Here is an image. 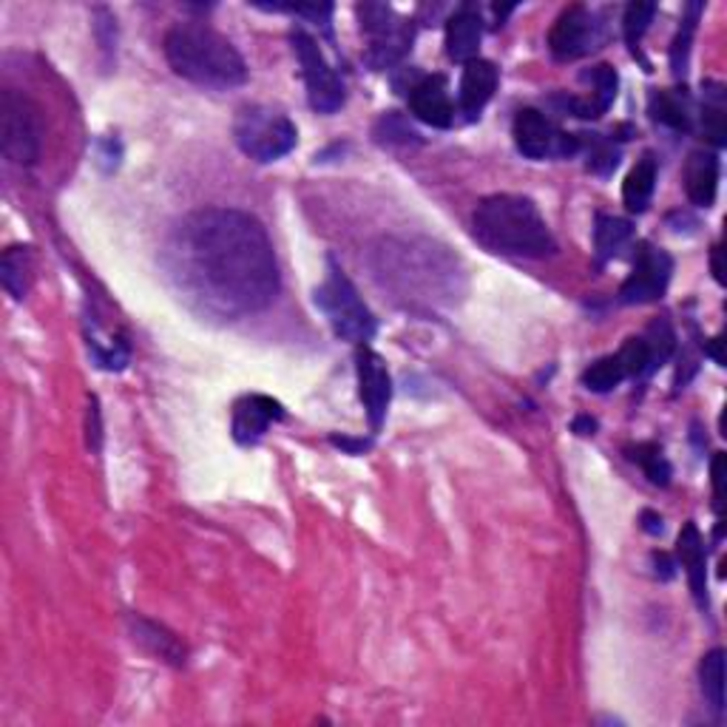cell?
I'll return each mask as SVG.
<instances>
[{"label":"cell","mask_w":727,"mask_h":727,"mask_svg":"<svg viewBox=\"0 0 727 727\" xmlns=\"http://www.w3.org/2000/svg\"><path fill=\"white\" fill-rule=\"evenodd\" d=\"M163 268L185 304L222 321L268 310L282 288L268 231L239 208L183 216L163 245Z\"/></svg>","instance_id":"cell-1"},{"label":"cell","mask_w":727,"mask_h":727,"mask_svg":"<svg viewBox=\"0 0 727 727\" xmlns=\"http://www.w3.org/2000/svg\"><path fill=\"white\" fill-rule=\"evenodd\" d=\"M375 284L403 310L441 313L467 293L464 261L446 245L421 236H387L370 250Z\"/></svg>","instance_id":"cell-2"},{"label":"cell","mask_w":727,"mask_h":727,"mask_svg":"<svg viewBox=\"0 0 727 727\" xmlns=\"http://www.w3.org/2000/svg\"><path fill=\"white\" fill-rule=\"evenodd\" d=\"M474 239L486 250L517 259H546L558 254V239L529 197L494 194L472 213Z\"/></svg>","instance_id":"cell-3"},{"label":"cell","mask_w":727,"mask_h":727,"mask_svg":"<svg viewBox=\"0 0 727 727\" xmlns=\"http://www.w3.org/2000/svg\"><path fill=\"white\" fill-rule=\"evenodd\" d=\"M165 60L179 78L213 92L247 83V63L234 43L208 23H177L165 35Z\"/></svg>","instance_id":"cell-4"},{"label":"cell","mask_w":727,"mask_h":727,"mask_svg":"<svg viewBox=\"0 0 727 727\" xmlns=\"http://www.w3.org/2000/svg\"><path fill=\"white\" fill-rule=\"evenodd\" d=\"M316 307L325 313L330 321L332 332L341 341H353V344H367L378 330L373 310H370L355 284L350 282V275L330 259V270L327 279L316 288Z\"/></svg>","instance_id":"cell-5"},{"label":"cell","mask_w":727,"mask_h":727,"mask_svg":"<svg viewBox=\"0 0 727 727\" xmlns=\"http://www.w3.org/2000/svg\"><path fill=\"white\" fill-rule=\"evenodd\" d=\"M234 140L254 163H275L296 149L298 128L288 114L270 106H242L234 120Z\"/></svg>","instance_id":"cell-6"},{"label":"cell","mask_w":727,"mask_h":727,"mask_svg":"<svg viewBox=\"0 0 727 727\" xmlns=\"http://www.w3.org/2000/svg\"><path fill=\"white\" fill-rule=\"evenodd\" d=\"M361 23V32L367 35V60L375 71H384L389 66H396L398 60L407 57L415 40V28L412 21L401 17L392 7L387 3H361L355 9Z\"/></svg>","instance_id":"cell-7"},{"label":"cell","mask_w":727,"mask_h":727,"mask_svg":"<svg viewBox=\"0 0 727 727\" xmlns=\"http://www.w3.org/2000/svg\"><path fill=\"white\" fill-rule=\"evenodd\" d=\"M0 140L9 163L28 168L40 160V112L26 94L7 89L0 97Z\"/></svg>","instance_id":"cell-8"},{"label":"cell","mask_w":727,"mask_h":727,"mask_svg":"<svg viewBox=\"0 0 727 727\" xmlns=\"http://www.w3.org/2000/svg\"><path fill=\"white\" fill-rule=\"evenodd\" d=\"M290 43L296 51V60L302 66V78L307 85V99H310L313 112L318 114H336L344 106L347 92L341 78L336 74L330 63H327L325 51L316 43V37L307 35L304 28H293L290 32Z\"/></svg>","instance_id":"cell-9"},{"label":"cell","mask_w":727,"mask_h":727,"mask_svg":"<svg viewBox=\"0 0 727 727\" xmlns=\"http://www.w3.org/2000/svg\"><path fill=\"white\" fill-rule=\"evenodd\" d=\"M512 137H515V145L523 156L529 160H546V156L558 154H574L579 151V137L577 134H563L554 128V122L546 117L543 112L537 108H520L515 117V126H512Z\"/></svg>","instance_id":"cell-10"},{"label":"cell","mask_w":727,"mask_h":727,"mask_svg":"<svg viewBox=\"0 0 727 727\" xmlns=\"http://www.w3.org/2000/svg\"><path fill=\"white\" fill-rule=\"evenodd\" d=\"M602 40V23H597V14L588 7H574L563 9L560 17L554 21L549 32V51L558 60L568 63V60H579L588 51H594Z\"/></svg>","instance_id":"cell-11"},{"label":"cell","mask_w":727,"mask_h":727,"mask_svg":"<svg viewBox=\"0 0 727 727\" xmlns=\"http://www.w3.org/2000/svg\"><path fill=\"white\" fill-rule=\"evenodd\" d=\"M673 259L668 250L645 245L636 256V265L631 275L622 282L620 302L622 304H650L665 296V290L671 284Z\"/></svg>","instance_id":"cell-12"},{"label":"cell","mask_w":727,"mask_h":727,"mask_svg":"<svg viewBox=\"0 0 727 727\" xmlns=\"http://www.w3.org/2000/svg\"><path fill=\"white\" fill-rule=\"evenodd\" d=\"M355 373H359V396L364 412H367V421L373 432H378L387 418L389 401H392V378H389L387 361L375 350L361 344L355 350Z\"/></svg>","instance_id":"cell-13"},{"label":"cell","mask_w":727,"mask_h":727,"mask_svg":"<svg viewBox=\"0 0 727 727\" xmlns=\"http://www.w3.org/2000/svg\"><path fill=\"white\" fill-rule=\"evenodd\" d=\"M410 112L432 128H453L455 103L449 94V80L444 74H430L410 85Z\"/></svg>","instance_id":"cell-14"},{"label":"cell","mask_w":727,"mask_h":727,"mask_svg":"<svg viewBox=\"0 0 727 727\" xmlns=\"http://www.w3.org/2000/svg\"><path fill=\"white\" fill-rule=\"evenodd\" d=\"M284 407L279 401H273L270 396H245L234 403V421H231V430H234L236 444L242 446H254L265 438V432L270 430V424L282 421Z\"/></svg>","instance_id":"cell-15"},{"label":"cell","mask_w":727,"mask_h":727,"mask_svg":"<svg viewBox=\"0 0 727 727\" xmlns=\"http://www.w3.org/2000/svg\"><path fill=\"white\" fill-rule=\"evenodd\" d=\"M483 37V17L481 9L474 3H464L455 9L446 21V55L455 63H472L478 60V49H481Z\"/></svg>","instance_id":"cell-16"},{"label":"cell","mask_w":727,"mask_h":727,"mask_svg":"<svg viewBox=\"0 0 727 727\" xmlns=\"http://www.w3.org/2000/svg\"><path fill=\"white\" fill-rule=\"evenodd\" d=\"M583 83H591V97H565L563 108L572 112L574 117H583V120H597V117H602L608 108L614 106L620 74L614 71V66L600 63L583 71Z\"/></svg>","instance_id":"cell-17"},{"label":"cell","mask_w":727,"mask_h":727,"mask_svg":"<svg viewBox=\"0 0 727 727\" xmlns=\"http://www.w3.org/2000/svg\"><path fill=\"white\" fill-rule=\"evenodd\" d=\"M497 66L489 63V60H472V63L464 66V78H460V92H458V106L460 112L467 114L469 120L481 117V112L486 108L489 99L497 92Z\"/></svg>","instance_id":"cell-18"},{"label":"cell","mask_w":727,"mask_h":727,"mask_svg":"<svg viewBox=\"0 0 727 727\" xmlns=\"http://www.w3.org/2000/svg\"><path fill=\"white\" fill-rule=\"evenodd\" d=\"M677 558L682 568L688 572V583H691L693 600L700 602V608H707V554H705V540H702L696 523H685L677 537Z\"/></svg>","instance_id":"cell-19"},{"label":"cell","mask_w":727,"mask_h":727,"mask_svg":"<svg viewBox=\"0 0 727 727\" xmlns=\"http://www.w3.org/2000/svg\"><path fill=\"white\" fill-rule=\"evenodd\" d=\"M685 191L696 208H711L719 191V156L714 151H693L685 165Z\"/></svg>","instance_id":"cell-20"},{"label":"cell","mask_w":727,"mask_h":727,"mask_svg":"<svg viewBox=\"0 0 727 727\" xmlns=\"http://www.w3.org/2000/svg\"><path fill=\"white\" fill-rule=\"evenodd\" d=\"M131 634H134V643L151 650L154 657L165 659L171 665H185L183 643L171 631H165L163 625H156V622L145 620V617H131Z\"/></svg>","instance_id":"cell-21"},{"label":"cell","mask_w":727,"mask_h":727,"mask_svg":"<svg viewBox=\"0 0 727 727\" xmlns=\"http://www.w3.org/2000/svg\"><path fill=\"white\" fill-rule=\"evenodd\" d=\"M32 273H35V261H32V247L14 245L3 250L0 259V282L7 288L14 302H23L32 288Z\"/></svg>","instance_id":"cell-22"},{"label":"cell","mask_w":727,"mask_h":727,"mask_svg":"<svg viewBox=\"0 0 727 727\" xmlns=\"http://www.w3.org/2000/svg\"><path fill=\"white\" fill-rule=\"evenodd\" d=\"M654 188H657V160L645 154L643 160H636V165L622 183V202L631 213H643L650 206Z\"/></svg>","instance_id":"cell-23"},{"label":"cell","mask_w":727,"mask_h":727,"mask_svg":"<svg viewBox=\"0 0 727 727\" xmlns=\"http://www.w3.org/2000/svg\"><path fill=\"white\" fill-rule=\"evenodd\" d=\"M700 682L707 707H711L716 716L725 714V650L714 648L711 654L702 657Z\"/></svg>","instance_id":"cell-24"},{"label":"cell","mask_w":727,"mask_h":727,"mask_svg":"<svg viewBox=\"0 0 727 727\" xmlns=\"http://www.w3.org/2000/svg\"><path fill=\"white\" fill-rule=\"evenodd\" d=\"M702 128L705 137L716 149L727 145V108H725V85L705 83V106H702Z\"/></svg>","instance_id":"cell-25"},{"label":"cell","mask_w":727,"mask_h":727,"mask_svg":"<svg viewBox=\"0 0 727 727\" xmlns=\"http://www.w3.org/2000/svg\"><path fill=\"white\" fill-rule=\"evenodd\" d=\"M650 117L673 131H688L691 126V112L682 94L677 92H654L650 94Z\"/></svg>","instance_id":"cell-26"},{"label":"cell","mask_w":727,"mask_h":727,"mask_svg":"<svg viewBox=\"0 0 727 727\" xmlns=\"http://www.w3.org/2000/svg\"><path fill=\"white\" fill-rule=\"evenodd\" d=\"M631 222L620 220V216H597V227H594V245H597V256L600 261L611 259L620 254V247L631 239Z\"/></svg>","instance_id":"cell-27"},{"label":"cell","mask_w":727,"mask_h":727,"mask_svg":"<svg viewBox=\"0 0 727 727\" xmlns=\"http://www.w3.org/2000/svg\"><path fill=\"white\" fill-rule=\"evenodd\" d=\"M629 458L634 460V464H640L643 467V472L648 474V481L654 483V486H668L671 483V464H668V458L662 455V449H659L657 444H636L629 449Z\"/></svg>","instance_id":"cell-28"},{"label":"cell","mask_w":727,"mask_h":727,"mask_svg":"<svg viewBox=\"0 0 727 727\" xmlns=\"http://www.w3.org/2000/svg\"><path fill=\"white\" fill-rule=\"evenodd\" d=\"M625 382V373H622V364L617 355H606V359H597L591 367L583 373V384L591 392H611L620 384Z\"/></svg>","instance_id":"cell-29"},{"label":"cell","mask_w":727,"mask_h":727,"mask_svg":"<svg viewBox=\"0 0 727 727\" xmlns=\"http://www.w3.org/2000/svg\"><path fill=\"white\" fill-rule=\"evenodd\" d=\"M375 140L382 145H410V142H421V134L410 126V120L398 112L382 114V120L375 122Z\"/></svg>","instance_id":"cell-30"},{"label":"cell","mask_w":727,"mask_h":727,"mask_svg":"<svg viewBox=\"0 0 727 727\" xmlns=\"http://www.w3.org/2000/svg\"><path fill=\"white\" fill-rule=\"evenodd\" d=\"M654 14H657V3H645V0L629 3V9H625V17H622V32H625V40H629V46L634 55H636V49H640V40L645 37L648 26L654 23Z\"/></svg>","instance_id":"cell-31"},{"label":"cell","mask_w":727,"mask_h":727,"mask_svg":"<svg viewBox=\"0 0 727 727\" xmlns=\"http://www.w3.org/2000/svg\"><path fill=\"white\" fill-rule=\"evenodd\" d=\"M702 14V3H691L688 7V14L682 17V26H679V35L677 40H673V49H671V66H673V74H685L688 69V55H691V40H693V32H696V21H700Z\"/></svg>","instance_id":"cell-32"},{"label":"cell","mask_w":727,"mask_h":727,"mask_svg":"<svg viewBox=\"0 0 727 727\" xmlns=\"http://www.w3.org/2000/svg\"><path fill=\"white\" fill-rule=\"evenodd\" d=\"M617 359H620L625 378H640V375H645V373H654V367H650L648 341L645 339L625 341L620 353H617Z\"/></svg>","instance_id":"cell-33"},{"label":"cell","mask_w":727,"mask_h":727,"mask_svg":"<svg viewBox=\"0 0 727 727\" xmlns=\"http://www.w3.org/2000/svg\"><path fill=\"white\" fill-rule=\"evenodd\" d=\"M645 341H648L650 367L654 370L662 367L665 361L671 359L673 347H677V336H673V330L668 321H654V325L648 327V336H645Z\"/></svg>","instance_id":"cell-34"},{"label":"cell","mask_w":727,"mask_h":727,"mask_svg":"<svg viewBox=\"0 0 727 727\" xmlns=\"http://www.w3.org/2000/svg\"><path fill=\"white\" fill-rule=\"evenodd\" d=\"M620 163V149H614L608 140H594L591 145V160H588V168L594 174H611Z\"/></svg>","instance_id":"cell-35"},{"label":"cell","mask_w":727,"mask_h":727,"mask_svg":"<svg viewBox=\"0 0 727 727\" xmlns=\"http://www.w3.org/2000/svg\"><path fill=\"white\" fill-rule=\"evenodd\" d=\"M99 444H103V424H99L97 398H92V403H89V446L94 453H99Z\"/></svg>","instance_id":"cell-36"},{"label":"cell","mask_w":727,"mask_h":727,"mask_svg":"<svg viewBox=\"0 0 727 727\" xmlns=\"http://www.w3.org/2000/svg\"><path fill=\"white\" fill-rule=\"evenodd\" d=\"M330 444L332 446H339V449H344V453H350V455H364L370 449V441H364V438H344V435H332L330 438Z\"/></svg>","instance_id":"cell-37"},{"label":"cell","mask_w":727,"mask_h":727,"mask_svg":"<svg viewBox=\"0 0 727 727\" xmlns=\"http://www.w3.org/2000/svg\"><path fill=\"white\" fill-rule=\"evenodd\" d=\"M654 565H657V574L662 579H671L673 577V560L668 558V554L657 551V554H654Z\"/></svg>","instance_id":"cell-38"},{"label":"cell","mask_w":727,"mask_h":727,"mask_svg":"<svg viewBox=\"0 0 727 727\" xmlns=\"http://www.w3.org/2000/svg\"><path fill=\"white\" fill-rule=\"evenodd\" d=\"M643 529L648 531V535H662V517L654 515V512H643Z\"/></svg>","instance_id":"cell-39"},{"label":"cell","mask_w":727,"mask_h":727,"mask_svg":"<svg viewBox=\"0 0 727 727\" xmlns=\"http://www.w3.org/2000/svg\"><path fill=\"white\" fill-rule=\"evenodd\" d=\"M572 430L577 432V435H594V432H597V421L588 415H579L572 424Z\"/></svg>","instance_id":"cell-40"},{"label":"cell","mask_w":727,"mask_h":727,"mask_svg":"<svg viewBox=\"0 0 727 727\" xmlns=\"http://www.w3.org/2000/svg\"><path fill=\"white\" fill-rule=\"evenodd\" d=\"M705 355H711V359L716 361V364H725V355H722V339H711L705 344Z\"/></svg>","instance_id":"cell-41"},{"label":"cell","mask_w":727,"mask_h":727,"mask_svg":"<svg viewBox=\"0 0 727 727\" xmlns=\"http://www.w3.org/2000/svg\"><path fill=\"white\" fill-rule=\"evenodd\" d=\"M711 265H714V275H716V282H725V273H722V247H714V261H711Z\"/></svg>","instance_id":"cell-42"}]
</instances>
